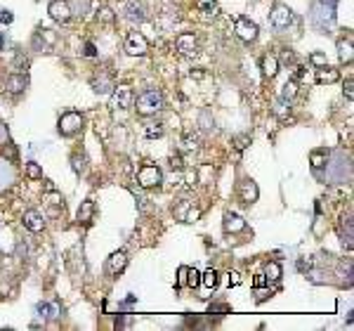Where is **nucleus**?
<instances>
[{"label":"nucleus","instance_id":"1","mask_svg":"<svg viewBox=\"0 0 354 331\" xmlns=\"http://www.w3.org/2000/svg\"><path fill=\"white\" fill-rule=\"evenodd\" d=\"M163 107H165V99H163L161 90H147L137 97V111L142 116H154V114L163 111Z\"/></svg>","mask_w":354,"mask_h":331},{"label":"nucleus","instance_id":"2","mask_svg":"<svg viewBox=\"0 0 354 331\" xmlns=\"http://www.w3.org/2000/svg\"><path fill=\"white\" fill-rule=\"evenodd\" d=\"M137 182H140V187L144 189H151V187H161L163 182V171L158 166H154V163H144L137 173Z\"/></svg>","mask_w":354,"mask_h":331},{"label":"nucleus","instance_id":"3","mask_svg":"<svg viewBox=\"0 0 354 331\" xmlns=\"http://www.w3.org/2000/svg\"><path fill=\"white\" fill-rule=\"evenodd\" d=\"M312 22L316 26V31L328 33V29L335 24V7H331V5H319L316 12L312 14Z\"/></svg>","mask_w":354,"mask_h":331},{"label":"nucleus","instance_id":"4","mask_svg":"<svg viewBox=\"0 0 354 331\" xmlns=\"http://www.w3.org/2000/svg\"><path fill=\"white\" fill-rule=\"evenodd\" d=\"M57 128H59L62 135H76L78 130L83 128V116H80L78 111H66V114H62Z\"/></svg>","mask_w":354,"mask_h":331},{"label":"nucleus","instance_id":"5","mask_svg":"<svg viewBox=\"0 0 354 331\" xmlns=\"http://www.w3.org/2000/svg\"><path fill=\"white\" fill-rule=\"evenodd\" d=\"M234 31L243 43H253V41L258 38V24L250 22V19H246V17H241V19H236Z\"/></svg>","mask_w":354,"mask_h":331},{"label":"nucleus","instance_id":"6","mask_svg":"<svg viewBox=\"0 0 354 331\" xmlns=\"http://www.w3.org/2000/svg\"><path fill=\"white\" fill-rule=\"evenodd\" d=\"M293 10H290L288 5H276L274 10H272V17H269V22H272V26L274 29H286V26H290L293 24Z\"/></svg>","mask_w":354,"mask_h":331},{"label":"nucleus","instance_id":"7","mask_svg":"<svg viewBox=\"0 0 354 331\" xmlns=\"http://www.w3.org/2000/svg\"><path fill=\"white\" fill-rule=\"evenodd\" d=\"M132 99H135V95H132V88L128 86H118L111 90V107L114 109H128L132 104Z\"/></svg>","mask_w":354,"mask_h":331},{"label":"nucleus","instance_id":"8","mask_svg":"<svg viewBox=\"0 0 354 331\" xmlns=\"http://www.w3.org/2000/svg\"><path fill=\"white\" fill-rule=\"evenodd\" d=\"M149 50V43H147V38L142 36V33H130L128 41H125V52L132 54V57H142V54H147Z\"/></svg>","mask_w":354,"mask_h":331},{"label":"nucleus","instance_id":"9","mask_svg":"<svg viewBox=\"0 0 354 331\" xmlns=\"http://www.w3.org/2000/svg\"><path fill=\"white\" fill-rule=\"evenodd\" d=\"M47 10H50V17H52L57 24H66L71 19V7H69L66 0H52Z\"/></svg>","mask_w":354,"mask_h":331},{"label":"nucleus","instance_id":"10","mask_svg":"<svg viewBox=\"0 0 354 331\" xmlns=\"http://www.w3.org/2000/svg\"><path fill=\"white\" fill-rule=\"evenodd\" d=\"M175 47L180 54H196L198 52V41L194 33H180L177 41H175Z\"/></svg>","mask_w":354,"mask_h":331},{"label":"nucleus","instance_id":"11","mask_svg":"<svg viewBox=\"0 0 354 331\" xmlns=\"http://www.w3.org/2000/svg\"><path fill=\"white\" fill-rule=\"evenodd\" d=\"M125 19H130V22H144V5H142L140 0H128L125 2Z\"/></svg>","mask_w":354,"mask_h":331},{"label":"nucleus","instance_id":"12","mask_svg":"<svg viewBox=\"0 0 354 331\" xmlns=\"http://www.w3.org/2000/svg\"><path fill=\"white\" fill-rule=\"evenodd\" d=\"M258 185L253 180H243L241 182V187H238V196H241V201L243 203H253L258 201Z\"/></svg>","mask_w":354,"mask_h":331},{"label":"nucleus","instance_id":"13","mask_svg":"<svg viewBox=\"0 0 354 331\" xmlns=\"http://www.w3.org/2000/svg\"><path fill=\"white\" fill-rule=\"evenodd\" d=\"M24 225H26V230H31V232H43L45 220L38 211H26V213H24Z\"/></svg>","mask_w":354,"mask_h":331},{"label":"nucleus","instance_id":"14","mask_svg":"<svg viewBox=\"0 0 354 331\" xmlns=\"http://www.w3.org/2000/svg\"><path fill=\"white\" fill-rule=\"evenodd\" d=\"M225 232H232V235H234V232H243V230H246V220H243V218H241V215H236V213H227L225 215Z\"/></svg>","mask_w":354,"mask_h":331},{"label":"nucleus","instance_id":"15","mask_svg":"<svg viewBox=\"0 0 354 331\" xmlns=\"http://www.w3.org/2000/svg\"><path fill=\"white\" fill-rule=\"evenodd\" d=\"M128 265V256L123 253V251H116V253H111L109 258V272L111 275H118V272H123Z\"/></svg>","mask_w":354,"mask_h":331},{"label":"nucleus","instance_id":"16","mask_svg":"<svg viewBox=\"0 0 354 331\" xmlns=\"http://www.w3.org/2000/svg\"><path fill=\"white\" fill-rule=\"evenodd\" d=\"M262 74L267 76V78H274V76L279 74V59L274 54H265L262 57Z\"/></svg>","mask_w":354,"mask_h":331},{"label":"nucleus","instance_id":"17","mask_svg":"<svg viewBox=\"0 0 354 331\" xmlns=\"http://www.w3.org/2000/svg\"><path fill=\"white\" fill-rule=\"evenodd\" d=\"M7 93H12V95H17V93H22L24 88H26V76L24 74H14L7 78Z\"/></svg>","mask_w":354,"mask_h":331},{"label":"nucleus","instance_id":"18","mask_svg":"<svg viewBox=\"0 0 354 331\" xmlns=\"http://www.w3.org/2000/svg\"><path fill=\"white\" fill-rule=\"evenodd\" d=\"M38 315L43 320H57L59 317V305L57 303H38Z\"/></svg>","mask_w":354,"mask_h":331},{"label":"nucleus","instance_id":"19","mask_svg":"<svg viewBox=\"0 0 354 331\" xmlns=\"http://www.w3.org/2000/svg\"><path fill=\"white\" fill-rule=\"evenodd\" d=\"M338 54H340V62H345V64L352 62V38H345L338 43Z\"/></svg>","mask_w":354,"mask_h":331},{"label":"nucleus","instance_id":"20","mask_svg":"<svg viewBox=\"0 0 354 331\" xmlns=\"http://www.w3.org/2000/svg\"><path fill=\"white\" fill-rule=\"evenodd\" d=\"M92 88H95V93H99V95H107V93L114 90V83H111L109 76H102V78H95V81H92Z\"/></svg>","mask_w":354,"mask_h":331},{"label":"nucleus","instance_id":"21","mask_svg":"<svg viewBox=\"0 0 354 331\" xmlns=\"http://www.w3.org/2000/svg\"><path fill=\"white\" fill-rule=\"evenodd\" d=\"M338 78H340L338 71H335V69H328V66H321L319 74H316V81H319V83H333V81H338Z\"/></svg>","mask_w":354,"mask_h":331},{"label":"nucleus","instance_id":"22","mask_svg":"<svg viewBox=\"0 0 354 331\" xmlns=\"http://www.w3.org/2000/svg\"><path fill=\"white\" fill-rule=\"evenodd\" d=\"M92 213H95V203H92V201H83V206L78 208V223H90Z\"/></svg>","mask_w":354,"mask_h":331},{"label":"nucleus","instance_id":"23","mask_svg":"<svg viewBox=\"0 0 354 331\" xmlns=\"http://www.w3.org/2000/svg\"><path fill=\"white\" fill-rule=\"evenodd\" d=\"M265 277H267V282H279L281 279V265L279 263H267V267H265Z\"/></svg>","mask_w":354,"mask_h":331},{"label":"nucleus","instance_id":"24","mask_svg":"<svg viewBox=\"0 0 354 331\" xmlns=\"http://www.w3.org/2000/svg\"><path fill=\"white\" fill-rule=\"evenodd\" d=\"M217 282H220V275H217L215 270H208V272L201 275V284H205L208 288H215L217 286Z\"/></svg>","mask_w":354,"mask_h":331},{"label":"nucleus","instance_id":"25","mask_svg":"<svg viewBox=\"0 0 354 331\" xmlns=\"http://www.w3.org/2000/svg\"><path fill=\"white\" fill-rule=\"evenodd\" d=\"M298 95V81H288V83H286V86L281 88V97H283V99H293V97Z\"/></svg>","mask_w":354,"mask_h":331},{"label":"nucleus","instance_id":"26","mask_svg":"<svg viewBox=\"0 0 354 331\" xmlns=\"http://www.w3.org/2000/svg\"><path fill=\"white\" fill-rule=\"evenodd\" d=\"M288 111H290V102H288V99H283V97H281V99H276V104H274V114H276V116H286Z\"/></svg>","mask_w":354,"mask_h":331},{"label":"nucleus","instance_id":"27","mask_svg":"<svg viewBox=\"0 0 354 331\" xmlns=\"http://www.w3.org/2000/svg\"><path fill=\"white\" fill-rule=\"evenodd\" d=\"M196 7L201 12H217V0H196Z\"/></svg>","mask_w":354,"mask_h":331},{"label":"nucleus","instance_id":"28","mask_svg":"<svg viewBox=\"0 0 354 331\" xmlns=\"http://www.w3.org/2000/svg\"><path fill=\"white\" fill-rule=\"evenodd\" d=\"M182 149H187V151L198 149V138H196V135H184V140H182Z\"/></svg>","mask_w":354,"mask_h":331},{"label":"nucleus","instance_id":"29","mask_svg":"<svg viewBox=\"0 0 354 331\" xmlns=\"http://www.w3.org/2000/svg\"><path fill=\"white\" fill-rule=\"evenodd\" d=\"M26 175H29L31 180H40V178H43V171H40L38 163H29V166H26Z\"/></svg>","mask_w":354,"mask_h":331},{"label":"nucleus","instance_id":"30","mask_svg":"<svg viewBox=\"0 0 354 331\" xmlns=\"http://www.w3.org/2000/svg\"><path fill=\"white\" fill-rule=\"evenodd\" d=\"M198 284H201V275H198V272H196V270H192V267H189V270H187V286H198Z\"/></svg>","mask_w":354,"mask_h":331},{"label":"nucleus","instance_id":"31","mask_svg":"<svg viewBox=\"0 0 354 331\" xmlns=\"http://www.w3.org/2000/svg\"><path fill=\"white\" fill-rule=\"evenodd\" d=\"M198 218H201V211H198L196 206H192V208H187V213L182 215V220H184V223H196Z\"/></svg>","mask_w":354,"mask_h":331},{"label":"nucleus","instance_id":"32","mask_svg":"<svg viewBox=\"0 0 354 331\" xmlns=\"http://www.w3.org/2000/svg\"><path fill=\"white\" fill-rule=\"evenodd\" d=\"M326 159H328L326 151H314V154H312V166H314V168H321L323 163H326Z\"/></svg>","mask_w":354,"mask_h":331},{"label":"nucleus","instance_id":"33","mask_svg":"<svg viewBox=\"0 0 354 331\" xmlns=\"http://www.w3.org/2000/svg\"><path fill=\"white\" fill-rule=\"evenodd\" d=\"M161 135H163V128L158 123H149L147 126V138H161Z\"/></svg>","mask_w":354,"mask_h":331},{"label":"nucleus","instance_id":"34","mask_svg":"<svg viewBox=\"0 0 354 331\" xmlns=\"http://www.w3.org/2000/svg\"><path fill=\"white\" fill-rule=\"evenodd\" d=\"M47 201L52 203V206H62L64 199H62V194H57L54 189H50V192H47Z\"/></svg>","mask_w":354,"mask_h":331},{"label":"nucleus","instance_id":"35","mask_svg":"<svg viewBox=\"0 0 354 331\" xmlns=\"http://www.w3.org/2000/svg\"><path fill=\"white\" fill-rule=\"evenodd\" d=\"M71 163H74V171L76 173L85 171V159H83V156H74V159H71Z\"/></svg>","mask_w":354,"mask_h":331},{"label":"nucleus","instance_id":"36","mask_svg":"<svg viewBox=\"0 0 354 331\" xmlns=\"http://www.w3.org/2000/svg\"><path fill=\"white\" fill-rule=\"evenodd\" d=\"M187 270H189V267H180V270H177V286H187Z\"/></svg>","mask_w":354,"mask_h":331},{"label":"nucleus","instance_id":"37","mask_svg":"<svg viewBox=\"0 0 354 331\" xmlns=\"http://www.w3.org/2000/svg\"><path fill=\"white\" fill-rule=\"evenodd\" d=\"M227 284H229V286H238V284H241V275H238V272H229V275H227Z\"/></svg>","mask_w":354,"mask_h":331},{"label":"nucleus","instance_id":"38","mask_svg":"<svg viewBox=\"0 0 354 331\" xmlns=\"http://www.w3.org/2000/svg\"><path fill=\"white\" fill-rule=\"evenodd\" d=\"M248 142H250V138H248V135H241V138H236V149L243 151V149L248 147Z\"/></svg>","mask_w":354,"mask_h":331},{"label":"nucleus","instance_id":"39","mask_svg":"<svg viewBox=\"0 0 354 331\" xmlns=\"http://www.w3.org/2000/svg\"><path fill=\"white\" fill-rule=\"evenodd\" d=\"M312 62H314L316 66H326V64H328V59H326L323 54H319V52H314V54H312Z\"/></svg>","mask_w":354,"mask_h":331},{"label":"nucleus","instance_id":"40","mask_svg":"<svg viewBox=\"0 0 354 331\" xmlns=\"http://www.w3.org/2000/svg\"><path fill=\"white\" fill-rule=\"evenodd\" d=\"M99 17H102V22H111V19H114V12L109 10V7H102V10H99Z\"/></svg>","mask_w":354,"mask_h":331},{"label":"nucleus","instance_id":"41","mask_svg":"<svg viewBox=\"0 0 354 331\" xmlns=\"http://www.w3.org/2000/svg\"><path fill=\"white\" fill-rule=\"evenodd\" d=\"M12 19H14V17H12L10 10H2V12H0V24H12Z\"/></svg>","mask_w":354,"mask_h":331},{"label":"nucleus","instance_id":"42","mask_svg":"<svg viewBox=\"0 0 354 331\" xmlns=\"http://www.w3.org/2000/svg\"><path fill=\"white\" fill-rule=\"evenodd\" d=\"M345 97H347V99H350V102H352V99H354V90H352V81H347V83H345Z\"/></svg>","mask_w":354,"mask_h":331},{"label":"nucleus","instance_id":"43","mask_svg":"<svg viewBox=\"0 0 354 331\" xmlns=\"http://www.w3.org/2000/svg\"><path fill=\"white\" fill-rule=\"evenodd\" d=\"M7 140H10V133H7V128H5V126L0 123V144H5Z\"/></svg>","mask_w":354,"mask_h":331},{"label":"nucleus","instance_id":"44","mask_svg":"<svg viewBox=\"0 0 354 331\" xmlns=\"http://www.w3.org/2000/svg\"><path fill=\"white\" fill-rule=\"evenodd\" d=\"M83 54H85V57H97L95 45H92V43H85V50H83Z\"/></svg>","mask_w":354,"mask_h":331},{"label":"nucleus","instance_id":"45","mask_svg":"<svg viewBox=\"0 0 354 331\" xmlns=\"http://www.w3.org/2000/svg\"><path fill=\"white\" fill-rule=\"evenodd\" d=\"M265 284H267V277H265V275H258V277H255V282H253V286H255V288H262Z\"/></svg>","mask_w":354,"mask_h":331},{"label":"nucleus","instance_id":"46","mask_svg":"<svg viewBox=\"0 0 354 331\" xmlns=\"http://www.w3.org/2000/svg\"><path fill=\"white\" fill-rule=\"evenodd\" d=\"M170 163H172V168H182V159L180 156H172Z\"/></svg>","mask_w":354,"mask_h":331},{"label":"nucleus","instance_id":"47","mask_svg":"<svg viewBox=\"0 0 354 331\" xmlns=\"http://www.w3.org/2000/svg\"><path fill=\"white\" fill-rule=\"evenodd\" d=\"M293 59H295V57H293V52H288V50H286V52H283V62L288 64V62H293Z\"/></svg>","mask_w":354,"mask_h":331},{"label":"nucleus","instance_id":"48","mask_svg":"<svg viewBox=\"0 0 354 331\" xmlns=\"http://www.w3.org/2000/svg\"><path fill=\"white\" fill-rule=\"evenodd\" d=\"M319 5H331V7H335L338 0H319Z\"/></svg>","mask_w":354,"mask_h":331},{"label":"nucleus","instance_id":"49","mask_svg":"<svg viewBox=\"0 0 354 331\" xmlns=\"http://www.w3.org/2000/svg\"><path fill=\"white\" fill-rule=\"evenodd\" d=\"M0 50H2V36H0Z\"/></svg>","mask_w":354,"mask_h":331}]
</instances>
